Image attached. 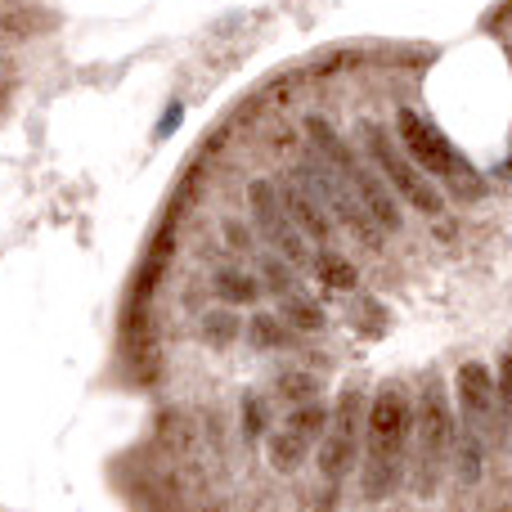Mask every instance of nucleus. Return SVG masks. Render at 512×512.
Wrapping results in <instances>:
<instances>
[{
  "label": "nucleus",
  "instance_id": "1",
  "mask_svg": "<svg viewBox=\"0 0 512 512\" xmlns=\"http://www.w3.org/2000/svg\"><path fill=\"white\" fill-rule=\"evenodd\" d=\"M414 405L409 396L387 382V387L373 396L369 423H364V441H369V463H364V495L382 499L387 490H396L400 477V459L409 450V436H414Z\"/></svg>",
  "mask_w": 512,
  "mask_h": 512
},
{
  "label": "nucleus",
  "instance_id": "2",
  "mask_svg": "<svg viewBox=\"0 0 512 512\" xmlns=\"http://www.w3.org/2000/svg\"><path fill=\"white\" fill-rule=\"evenodd\" d=\"M396 126H400V144L409 149V158H414L432 180H450V185H459L463 194H468V189H477V171H472V162L463 158V153L454 149V144L445 140V135L436 131L423 113L400 108Z\"/></svg>",
  "mask_w": 512,
  "mask_h": 512
},
{
  "label": "nucleus",
  "instance_id": "3",
  "mask_svg": "<svg viewBox=\"0 0 512 512\" xmlns=\"http://www.w3.org/2000/svg\"><path fill=\"white\" fill-rule=\"evenodd\" d=\"M297 185L306 189V194L315 198L319 207H328V212H333V216H342V225H346V230H351V234H360V239L369 243V248H378V243H382V230H378V225H373V216L364 212V207L351 198L355 189L346 185V180H342V171H337V167H328L324 158H306V162H301V167H297Z\"/></svg>",
  "mask_w": 512,
  "mask_h": 512
},
{
  "label": "nucleus",
  "instance_id": "4",
  "mask_svg": "<svg viewBox=\"0 0 512 512\" xmlns=\"http://www.w3.org/2000/svg\"><path fill=\"white\" fill-rule=\"evenodd\" d=\"M364 135H369V149H373V158H378V167H382V176H387V185L396 189V194L405 198L409 207H418V212H427V216H441V212H445V198H441V189L427 180V171L414 167V162H409L405 153L391 144V135L382 131L378 122L364 126Z\"/></svg>",
  "mask_w": 512,
  "mask_h": 512
},
{
  "label": "nucleus",
  "instance_id": "5",
  "mask_svg": "<svg viewBox=\"0 0 512 512\" xmlns=\"http://www.w3.org/2000/svg\"><path fill=\"white\" fill-rule=\"evenodd\" d=\"M418 454H414V490L418 495H427V490L436 486V477H441L445 468V454H450V405H445V391L427 387L423 391V405H418Z\"/></svg>",
  "mask_w": 512,
  "mask_h": 512
},
{
  "label": "nucleus",
  "instance_id": "6",
  "mask_svg": "<svg viewBox=\"0 0 512 512\" xmlns=\"http://www.w3.org/2000/svg\"><path fill=\"white\" fill-rule=\"evenodd\" d=\"M248 203H252V221L261 225V234L279 248V256H288L292 265H306V234L297 230V221L288 216V207H283L279 189L265 185V180H252L248 189Z\"/></svg>",
  "mask_w": 512,
  "mask_h": 512
},
{
  "label": "nucleus",
  "instance_id": "7",
  "mask_svg": "<svg viewBox=\"0 0 512 512\" xmlns=\"http://www.w3.org/2000/svg\"><path fill=\"white\" fill-rule=\"evenodd\" d=\"M459 414H463V432L477 445L495 441L499 391H495V382H490L486 364H463L459 369Z\"/></svg>",
  "mask_w": 512,
  "mask_h": 512
},
{
  "label": "nucleus",
  "instance_id": "8",
  "mask_svg": "<svg viewBox=\"0 0 512 512\" xmlns=\"http://www.w3.org/2000/svg\"><path fill=\"white\" fill-rule=\"evenodd\" d=\"M355 454H360V391H346L333 423H328L324 445H319V472H324V481H342L355 468Z\"/></svg>",
  "mask_w": 512,
  "mask_h": 512
},
{
  "label": "nucleus",
  "instance_id": "9",
  "mask_svg": "<svg viewBox=\"0 0 512 512\" xmlns=\"http://www.w3.org/2000/svg\"><path fill=\"white\" fill-rule=\"evenodd\" d=\"M328 423H333V418L324 414V405H301V409H292L288 423H283L279 432L270 436V468H274V472H292L301 459H306L310 445H315V441L324 445Z\"/></svg>",
  "mask_w": 512,
  "mask_h": 512
},
{
  "label": "nucleus",
  "instance_id": "10",
  "mask_svg": "<svg viewBox=\"0 0 512 512\" xmlns=\"http://www.w3.org/2000/svg\"><path fill=\"white\" fill-rule=\"evenodd\" d=\"M351 189H355V198H360V207H364V212L373 216V225H378V230H400L396 198H391V189L382 185V180L373 176L369 167H360V171H355Z\"/></svg>",
  "mask_w": 512,
  "mask_h": 512
},
{
  "label": "nucleus",
  "instance_id": "11",
  "mask_svg": "<svg viewBox=\"0 0 512 512\" xmlns=\"http://www.w3.org/2000/svg\"><path fill=\"white\" fill-rule=\"evenodd\" d=\"M279 198H283V207H288V216L297 221V230L301 234H310L315 243H328L333 239V225H328V216H324V207L315 203V198L306 194V189L292 180V185H283L279 189Z\"/></svg>",
  "mask_w": 512,
  "mask_h": 512
},
{
  "label": "nucleus",
  "instance_id": "12",
  "mask_svg": "<svg viewBox=\"0 0 512 512\" xmlns=\"http://www.w3.org/2000/svg\"><path fill=\"white\" fill-rule=\"evenodd\" d=\"M315 274H319V283L324 288H333V292H351L355 288V270H351V261L346 256H337V252H324L315 261Z\"/></svg>",
  "mask_w": 512,
  "mask_h": 512
},
{
  "label": "nucleus",
  "instance_id": "13",
  "mask_svg": "<svg viewBox=\"0 0 512 512\" xmlns=\"http://www.w3.org/2000/svg\"><path fill=\"white\" fill-rule=\"evenodd\" d=\"M216 292H221L225 301H256L261 283L248 279V274H239V270H221L216 274Z\"/></svg>",
  "mask_w": 512,
  "mask_h": 512
},
{
  "label": "nucleus",
  "instance_id": "14",
  "mask_svg": "<svg viewBox=\"0 0 512 512\" xmlns=\"http://www.w3.org/2000/svg\"><path fill=\"white\" fill-rule=\"evenodd\" d=\"M248 337H252V346H288L292 342V333H288V324H279L274 315H256L252 319V328H248Z\"/></svg>",
  "mask_w": 512,
  "mask_h": 512
},
{
  "label": "nucleus",
  "instance_id": "15",
  "mask_svg": "<svg viewBox=\"0 0 512 512\" xmlns=\"http://www.w3.org/2000/svg\"><path fill=\"white\" fill-rule=\"evenodd\" d=\"M234 337H239V319H234L230 310H212V315L203 319V342H212V346H230Z\"/></svg>",
  "mask_w": 512,
  "mask_h": 512
},
{
  "label": "nucleus",
  "instance_id": "16",
  "mask_svg": "<svg viewBox=\"0 0 512 512\" xmlns=\"http://www.w3.org/2000/svg\"><path fill=\"white\" fill-rule=\"evenodd\" d=\"M283 315H288V324H297V328H324V315L315 310V301H306V297H283Z\"/></svg>",
  "mask_w": 512,
  "mask_h": 512
},
{
  "label": "nucleus",
  "instance_id": "17",
  "mask_svg": "<svg viewBox=\"0 0 512 512\" xmlns=\"http://www.w3.org/2000/svg\"><path fill=\"white\" fill-rule=\"evenodd\" d=\"M279 391H283V400H288V405H315V378H306V373H283L279 378Z\"/></svg>",
  "mask_w": 512,
  "mask_h": 512
},
{
  "label": "nucleus",
  "instance_id": "18",
  "mask_svg": "<svg viewBox=\"0 0 512 512\" xmlns=\"http://www.w3.org/2000/svg\"><path fill=\"white\" fill-rule=\"evenodd\" d=\"M243 427H248V436H261V427H265V405L261 400H248V405H243Z\"/></svg>",
  "mask_w": 512,
  "mask_h": 512
}]
</instances>
